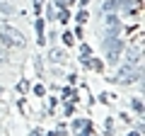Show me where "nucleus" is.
I'll return each mask as SVG.
<instances>
[{
    "label": "nucleus",
    "mask_w": 145,
    "mask_h": 136,
    "mask_svg": "<svg viewBox=\"0 0 145 136\" xmlns=\"http://www.w3.org/2000/svg\"><path fill=\"white\" fill-rule=\"evenodd\" d=\"M87 126V121L85 119H78V121H72V131H80V129H85Z\"/></svg>",
    "instance_id": "9b49d317"
},
{
    "label": "nucleus",
    "mask_w": 145,
    "mask_h": 136,
    "mask_svg": "<svg viewBox=\"0 0 145 136\" xmlns=\"http://www.w3.org/2000/svg\"><path fill=\"white\" fill-rule=\"evenodd\" d=\"M46 15H48V20H56V17H53V15H56V10H53V7H48V10H46Z\"/></svg>",
    "instance_id": "a211bd4d"
},
{
    "label": "nucleus",
    "mask_w": 145,
    "mask_h": 136,
    "mask_svg": "<svg viewBox=\"0 0 145 136\" xmlns=\"http://www.w3.org/2000/svg\"><path fill=\"white\" fill-rule=\"evenodd\" d=\"M3 61H5V51H0V63H3Z\"/></svg>",
    "instance_id": "412c9836"
},
{
    "label": "nucleus",
    "mask_w": 145,
    "mask_h": 136,
    "mask_svg": "<svg viewBox=\"0 0 145 136\" xmlns=\"http://www.w3.org/2000/svg\"><path fill=\"white\" fill-rule=\"evenodd\" d=\"M56 134H58V131H48V134H46V136H56Z\"/></svg>",
    "instance_id": "4be33fe9"
},
{
    "label": "nucleus",
    "mask_w": 145,
    "mask_h": 136,
    "mask_svg": "<svg viewBox=\"0 0 145 136\" xmlns=\"http://www.w3.org/2000/svg\"><path fill=\"white\" fill-rule=\"evenodd\" d=\"M121 3L119 0H104V12H119Z\"/></svg>",
    "instance_id": "39448f33"
},
{
    "label": "nucleus",
    "mask_w": 145,
    "mask_h": 136,
    "mask_svg": "<svg viewBox=\"0 0 145 136\" xmlns=\"http://www.w3.org/2000/svg\"><path fill=\"white\" fill-rule=\"evenodd\" d=\"M104 49H106L109 63H116V58H119L121 51H123V42L119 39V34H106V39H104Z\"/></svg>",
    "instance_id": "f03ea898"
},
{
    "label": "nucleus",
    "mask_w": 145,
    "mask_h": 136,
    "mask_svg": "<svg viewBox=\"0 0 145 136\" xmlns=\"http://www.w3.org/2000/svg\"><path fill=\"white\" fill-rule=\"evenodd\" d=\"M68 3H75V0H68Z\"/></svg>",
    "instance_id": "393cba45"
},
{
    "label": "nucleus",
    "mask_w": 145,
    "mask_h": 136,
    "mask_svg": "<svg viewBox=\"0 0 145 136\" xmlns=\"http://www.w3.org/2000/svg\"><path fill=\"white\" fill-rule=\"evenodd\" d=\"M63 42H65L68 46H72V44H75V37H72L70 32H65V34H63Z\"/></svg>",
    "instance_id": "ddd939ff"
},
{
    "label": "nucleus",
    "mask_w": 145,
    "mask_h": 136,
    "mask_svg": "<svg viewBox=\"0 0 145 136\" xmlns=\"http://www.w3.org/2000/svg\"><path fill=\"white\" fill-rule=\"evenodd\" d=\"M89 66H92L94 71H97V73H99V71H102V68H104V63L99 61V58H94V61H89Z\"/></svg>",
    "instance_id": "4468645a"
},
{
    "label": "nucleus",
    "mask_w": 145,
    "mask_h": 136,
    "mask_svg": "<svg viewBox=\"0 0 145 136\" xmlns=\"http://www.w3.org/2000/svg\"><path fill=\"white\" fill-rule=\"evenodd\" d=\"M80 3H82V5H87V3H89V0H80Z\"/></svg>",
    "instance_id": "5701e85b"
},
{
    "label": "nucleus",
    "mask_w": 145,
    "mask_h": 136,
    "mask_svg": "<svg viewBox=\"0 0 145 136\" xmlns=\"http://www.w3.org/2000/svg\"><path fill=\"white\" fill-rule=\"evenodd\" d=\"M12 10H15V7H12L7 0H0V12H3V15H12Z\"/></svg>",
    "instance_id": "0eeeda50"
},
{
    "label": "nucleus",
    "mask_w": 145,
    "mask_h": 136,
    "mask_svg": "<svg viewBox=\"0 0 145 136\" xmlns=\"http://www.w3.org/2000/svg\"><path fill=\"white\" fill-rule=\"evenodd\" d=\"M82 136H92V131H89V126H85V131H82Z\"/></svg>",
    "instance_id": "aec40b11"
},
{
    "label": "nucleus",
    "mask_w": 145,
    "mask_h": 136,
    "mask_svg": "<svg viewBox=\"0 0 145 136\" xmlns=\"http://www.w3.org/2000/svg\"><path fill=\"white\" fill-rule=\"evenodd\" d=\"M133 110H135V114H143V100L140 97H133Z\"/></svg>",
    "instance_id": "6e6552de"
},
{
    "label": "nucleus",
    "mask_w": 145,
    "mask_h": 136,
    "mask_svg": "<svg viewBox=\"0 0 145 136\" xmlns=\"http://www.w3.org/2000/svg\"><path fill=\"white\" fill-rule=\"evenodd\" d=\"M0 42L5 46H24V34L20 29H15V27L3 24L0 27Z\"/></svg>",
    "instance_id": "f257e3e1"
},
{
    "label": "nucleus",
    "mask_w": 145,
    "mask_h": 136,
    "mask_svg": "<svg viewBox=\"0 0 145 136\" xmlns=\"http://www.w3.org/2000/svg\"><path fill=\"white\" fill-rule=\"evenodd\" d=\"M63 58H65V53H63V51H58V49H53V51H51V61H58V63H61Z\"/></svg>",
    "instance_id": "1a4fd4ad"
},
{
    "label": "nucleus",
    "mask_w": 145,
    "mask_h": 136,
    "mask_svg": "<svg viewBox=\"0 0 145 136\" xmlns=\"http://www.w3.org/2000/svg\"><path fill=\"white\" fill-rule=\"evenodd\" d=\"M41 7H44V0H34V10H36V15L41 12Z\"/></svg>",
    "instance_id": "f3484780"
},
{
    "label": "nucleus",
    "mask_w": 145,
    "mask_h": 136,
    "mask_svg": "<svg viewBox=\"0 0 145 136\" xmlns=\"http://www.w3.org/2000/svg\"><path fill=\"white\" fill-rule=\"evenodd\" d=\"M87 17H89L87 12H85V10H80V12H78V17H75V20H78V24H85V22H87Z\"/></svg>",
    "instance_id": "f8f14e48"
},
{
    "label": "nucleus",
    "mask_w": 145,
    "mask_h": 136,
    "mask_svg": "<svg viewBox=\"0 0 145 136\" xmlns=\"http://www.w3.org/2000/svg\"><path fill=\"white\" fill-rule=\"evenodd\" d=\"M31 136H44V131L41 129H34V131H31Z\"/></svg>",
    "instance_id": "6ab92c4d"
},
{
    "label": "nucleus",
    "mask_w": 145,
    "mask_h": 136,
    "mask_svg": "<svg viewBox=\"0 0 145 136\" xmlns=\"http://www.w3.org/2000/svg\"><path fill=\"white\" fill-rule=\"evenodd\" d=\"M17 90H20V92H27V90H29V83H27V80H22V83L17 85Z\"/></svg>",
    "instance_id": "dca6fc26"
},
{
    "label": "nucleus",
    "mask_w": 145,
    "mask_h": 136,
    "mask_svg": "<svg viewBox=\"0 0 145 136\" xmlns=\"http://www.w3.org/2000/svg\"><path fill=\"white\" fill-rule=\"evenodd\" d=\"M128 136H140V134H135V131H133V134H128Z\"/></svg>",
    "instance_id": "b1692460"
},
{
    "label": "nucleus",
    "mask_w": 145,
    "mask_h": 136,
    "mask_svg": "<svg viewBox=\"0 0 145 136\" xmlns=\"http://www.w3.org/2000/svg\"><path fill=\"white\" fill-rule=\"evenodd\" d=\"M56 20H61V24H65V22L70 20V12H68L65 7H61V17H56Z\"/></svg>",
    "instance_id": "9d476101"
},
{
    "label": "nucleus",
    "mask_w": 145,
    "mask_h": 136,
    "mask_svg": "<svg viewBox=\"0 0 145 136\" xmlns=\"http://www.w3.org/2000/svg\"><path fill=\"white\" fill-rule=\"evenodd\" d=\"M34 95H39V97L46 95V88H44V85H34Z\"/></svg>",
    "instance_id": "2eb2a0df"
},
{
    "label": "nucleus",
    "mask_w": 145,
    "mask_h": 136,
    "mask_svg": "<svg viewBox=\"0 0 145 136\" xmlns=\"http://www.w3.org/2000/svg\"><path fill=\"white\" fill-rule=\"evenodd\" d=\"M104 27H106V34H119L121 20L116 17V12H106V17H104Z\"/></svg>",
    "instance_id": "20e7f679"
},
{
    "label": "nucleus",
    "mask_w": 145,
    "mask_h": 136,
    "mask_svg": "<svg viewBox=\"0 0 145 136\" xmlns=\"http://www.w3.org/2000/svg\"><path fill=\"white\" fill-rule=\"evenodd\" d=\"M36 39H39V44H44V20L41 17H39V20H36Z\"/></svg>",
    "instance_id": "423d86ee"
},
{
    "label": "nucleus",
    "mask_w": 145,
    "mask_h": 136,
    "mask_svg": "<svg viewBox=\"0 0 145 136\" xmlns=\"http://www.w3.org/2000/svg\"><path fill=\"white\" fill-rule=\"evenodd\" d=\"M140 75H143V71H140V66H138V71H135V66H131V63H126V66H121L119 68V73H116V83H133V80H140Z\"/></svg>",
    "instance_id": "7ed1b4c3"
}]
</instances>
